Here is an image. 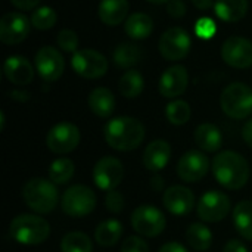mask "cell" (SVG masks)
Instances as JSON below:
<instances>
[{"label":"cell","mask_w":252,"mask_h":252,"mask_svg":"<svg viewBox=\"0 0 252 252\" xmlns=\"http://www.w3.org/2000/svg\"><path fill=\"white\" fill-rule=\"evenodd\" d=\"M213 174L220 186L229 190H238L250 180V164L241 154L223 151L213 159Z\"/></svg>","instance_id":"2"},{"label":"cell","mask_w":252,"mask_h":252,"mask_svg":"<svg viewBox=\"0 0 252 252\" xmlns=\"http://www.w3.org/2000/svg\"><path fill=\"white\" fill-rule=\"evenodd\" d=\"M242 137H244L245 143H247L250 148H252V118L245 123V126H244V128H242Z\"/></svg>","instance_id":"44"},{"label":"cell","mask_w":252,"mask_h":252,"mask_svg":"<svg viewBox=\"0 0 252 252\" xmlns=\"http://www.w3.org/2000/svg\"><path fill=\"white\" fill-rule=\"evenodd\" d=\"M159 252H189L186 247H183L179 242H167L161 247Z\"/></svg>","instance_id":"43"},{"label":"cell","mask_w":252,"mask_h":252,"mask_svg":"<svg viewBox=\"0 0 252 252\" xmlns=\"http://www.w3.org/2000/svg\"><path fill=\"white\" fill-rule=\"evenodd\" d=\"M22 199L25 205L37 214L53 211L59 201L56 185L52 180L32 177L22 186Z\"/></svg>","instance_id":"3"},{"label":"cell","mask_w":252,"mask_h":252,"mask_svg":"<svg viewBox=\"0 0 252 252\" xmlns=\"http://www.w3.org/2000/svg\"><path fill=\"white\" fill-rule=\"evenodd\" d=\"M171 158V146L165 140L151 142L143 152V165L152 173H159L164 170Z\"/></svg>","instance_id":"20"},{"label":"cell","mask_w":252,"mask_h":252,"mask_svg":"<svg viewBox=\"0 0 252 252\" xmlns=\"http://www.w3.org/2000/svg\"><path fill=\"white\" fill-rule=\"evenodd\" d=\"M223 252H248V248L245 247L244 242L238 241V239H230L227 241V244L224 245Z\"/></svg>","instance_id":"40"},{"label":"cell","mask_w":252,"mask_h":252,"mask_svg":"<svg viewBox=\"0 0 252 252\" xmlns=\"http://www.w3.org/2000/svg\"><path fill=\"white\" fill-rule=\"evenodd\" d=\"M192 3L199 10H208L214 6L216 1H213V0H192Z\"/></svg>","instance_id":"45"},{"label":"cell","mask_w":252,"mask_h":252,"mask_svg":"<svg viewBox=\"0 0 252 252\" xmlns=\"http://www.w3.org/2000/svg\"><path fill=\"white\" fill-rule=\"evenodd\" d=\"M131 226L133 229L145 238H155L161 235L167 226V220L164 213L149 204L137 207L131 214Z\"/></svg>","instance_id":"7"},{"label":"cell","mask_w":252,"mask_h":252,"mask_svg":"<svg viewBox=\"0 0 252 252\" xmlns=\"http://www.w3.org/2000/svg\"><path fill=\"white\" fill-rule=\"evenodd\" d=\"M195 142L205 152H217L223 146V134L217 126L204 123L195 130Z\"/></svg>","instance_id":"23"},{"label":"cell","mask_w":252,"mask_h":252,"mask_svg":"<svg viewBox=\"0 0 252 252\" xmlns=\"http://www.w3.org/2000/svg\"><path fill=\"white\" fill-rule=\"evenodd\" d=\"M190 106L185 100H173L165 108V117L173 126H185L190 120Z\"/></svg>","instance_id":"33"},{"label":"cell","mask_w":252,"mask_h":252,"mask_svg":"<svg viewBox=\"0 0 252 252\" xmlns=\"http://www.w3.org/2000/svg\"><path fill=\"white\" fill-rule=\"evenodd\" d=\"M72 69L83 78L93 80L100 78L108 72V61L106 58L93 49H81L72 55L71 59Z\"/></svg>","instance_id":"10"},{"label":"cell","mask_w":252,"mask_h":252,"mask_svg":"<svg viewBox=\"0 0 252 252\" xmlns=\"http://www.w3.org/2000/svg\"><path fill=\"white\" fill-rule=\"evenodd\" d=\"M217 32V25L216 22L208 18V16H204V18H199L195 24V34L202 38V40H210L216 35Z\"/></svg>","instance_id":"36"},{"label":"cell","mask_w":252,"mask_h":252,"mask_svg":"<svg viewBox=\"0 0 252 252\" xmlns=\"http://www.w3.org/2000/svg\"><path fill=\"white\" fill-rule=\"evenodd\" d=\"M189 84V72L183 65H173L164 71L159 78V93L167 99H174L183 94Z\"/></svg>","instance_id":"18"},{"label":"cell","mask_w":252,"mask_h":252,"mask_svg":"<svg viewBox=\"0 0 252 252\" xmlns=\"http://www.w3.org/2000/svg\"><path fill=\"white\" fill-rule=\"evenodd\" d=\"M233 224L244 239L252 242V201H241L235 207Z\"/></svg>","instance_id":"27"},{"label":"cell","mask_w":252,"mask_h":252,"mask_svg":"<svg viewBox=\"0 0 252 252\" xmlns=\"http://www.w3.org/2000/svg\"><path fill=\"white\" fill-rule=\"evenodd\" d=\"M31 19L21 12H9L0 21V40L7 44L22 43L31 31Z\"/></svg>","instance_id":"14"},{"label":"cell","mask_w":252,"mask_h":252,"mask_svg":"<svg viewBox=\"0 0 252 252\" xmlns=\"http://www.w3.org/2000/svg\"><path fill=\"white\" fill-rule=\"evenodd\" d=\"M10 236L21 245H40L50 235V224L35 214H19L10 221Z\"/></svg>","instance_id":"4"},{"label":"cell","mask_w":252,"mask_h":252,"mask_svg":"<svg viewBox=\"0 0 252 252\" xmlns=\"http://www.w3.org/2000/svg\"><path fill=\"white\" fill-rule=\"evenodd\" d=\"M190 44L192 41L188 31L180 27H173L161 35L158 47L167 61H180L188 56Z\"/></svg>","instance_id":"12"},{"label":"cell","mask_w":252,"mask_h":252,"mask_svg":"<svg viewBox=\"0 0 252 252\" xmlns=\"http://www.w3.org/2000/svg\"><path fill=\"white\" fill-rule=\"evenodd\" d=\"M223 112L233 120H244L252 114V89L244 83H230L220 96Z\"/></svg>","instance_id":"5"},{"label":"cell","mask_w":252,"mask_h":252,"mask_svg":"<svg viewBox=\"0 0 252 252\" xmlns=\"http://www.w3.org/2000/svg\"><path fill=\"white\" fill-rule=\"evenodd\" d=\"M89 108L90 111L100 117L108 118L115 111V96L106 87H97L90 92L89 94Z\"/></svg>","instance_id":"22"},{"label":"cell","mask_w":252,"mask_h":252,"mask_svg":"<svg viewBox=\"0 0 252 252\" xmlns=\"http://www.w3.org/2000/svg\"><path fill=\"white\" fill-rule=\"evenodd\" d=\"M103 137L115 151H134L145 139V126L133 117H117L108 121L103 127Z\"/></svg>","instance_id":"1"},{"label":"cell","mask_w":252,"mask_h":252,"mask_svg":"<svg viewBox=\"0 0 252 252\" xmlns=\"http://www.w3.org/2000/svg\"><path fill=\"white\" fill-rule=\"evenodd\" d=\"M124 205H126V201H124V196L120 192L111 190V192L106 193V196H105V208L109 213L120 214L124 210Z\"/></svg>","instance_id":"37"},{"label":"cell","mask_w":252,"mask_h":252,"mask_svg":"<svg viewBox=\"0 0 252 252\" xmlns=\"http://www.w3.org/2000/svg\"><path fill=\"white\" fill-rule=\"evenodd\" d=\"M230 208V198L226 193L220 190H208L199 198L196 213L198 217L205 223H219L227 217Z\"/></svg>","instance_id":"9"},{"label":"cell","mask_w":252,"mask_h":252,"mask_svg":"<svg viewBox=\"0 0 252 252\" xmlns=\"http://www.w3.org/2000/svg\"><path fill=\"white\" fill-rule=\"evenodd\" d=\"M121 252H149V245L139 236H128L121 245Z\"/></svg>","instance_id":"38"},{"label":"cell","mask_w":252,"mask_h":252,"mask_svg":"<svg viewBox=\"0 0 252 252\" xmlns=\"http://www.w3.org/2000/svg\"><path fill=\"white\" fill-rule=\"evenodd\" d=\"M123 236V224L118 220H105L94 230V241L100 247H114Z\"/></svg>","instance_id":"26"},{"label":"cell","mask_w":252,"mask_h":252,"mask_svg":"<svg viewBox=\"0 0 252 252\" xmlns=\"http://www.w3.org/2000/svg\"><path fill=\"white\" fill-rule=\"evenodd\" d=\"M151 189L154 192H164V188H165V180L161 174L155 173L152 177H151Z\"/></svg>","instance_id":"42"},{"label":"cell","mask_w":252,"mask_h":252,"mask_svg":"<svg viewBox=\"0 0 252 252\" xmlns=\"http://www.w3.org/2000/svg\"><path fill=\"white\" fill-rule=\"evenodd\" d=\"M143 56V50L134 44V43H121L120 46L115 47L114 50V62L117 66L123 68V69H128L133 68L134 65H137L142 61Z\"/></svg>","instance_id":"28"},{"label":"cell","mask_w":252,"mask_h":252,"mask_svg":"<svg viewBox=\"0 0 252 252\" xmlns=\"http://www.w3.org/2000/svg\"><path fill=\"white\" fill-rule=\"evenodd\" d=\"M223 61L233 68L245 69L252 65V41L245 37L232 35L221 46Z\"/></svg>","instance_id":"13"},{"label":"cell","mask_w":252,"mask_h":252,"mask_svg":"<svg viewBox=\"0 0 252 252\" xmlns=\"http://www.w3.org/2000/svg\"><path fill=\"white\" fill-rule=\"evenodd\" d=\"M143 87H145L143 75L136 69H128L121 75L118 81V92L127 99L137 97L143 92Z\"/></svg>","instance_id":"30"},{"label":"cell","mask_w":252,"mask_h":252,"mask_svg":"<svg viewBox=\"0 0 252 252\" xmlns=\"http://www.w3.org/2000/svg\"><path fill=\"white\" fill-rule=\"evenodd\" d=\"M80 139H81L80 128L72 123L62 121L49 130L46 136V145L50 152L58 155H65L72 152L78 146Z\"/></svg>","instance_id":"8"},{"label":"cell","mask_w":252,"mask_h":252,"mask_svg":"<svg viewBox=\"0 0 252 252\" xmlns=\"http://www.w3.org/2000/svg\"><path fill=\"white\" fill-rule=\"evenodd\" d=\"M167 12L173 18H182L186 15V6L182 0H170L167 3Z\"/></svg>","instance_id":"39"},{"label":"cell","mask_w":252,"mask_h":252,"mask_svg":"<svg viewBox=\"0 0 252 252\" xmlns=\"http://www.w3.org/2000/svg\"><path fill=\"white\" fill-rule=\"evenodd\" d=\"M210 171V159L201 151H188L177 164V174L186 183H196Z\"/></svg>","instance_id":"15"},{"label":"cell","mask_w":252,"mask_h":252,"mask_svg":"<svg viewBox=\"0 0 252 252\" xmlns=\"http://www.w3.org/2000/svg\"><path fill=\"white\" fill-rule=\"evenodd\" d=\"M124 177V165L115 157H103L93 167V182L100 190H115Z\"/></svg>","instance_id":"11"},{"label":"cell","mask_w":252,"mask_h":252,"mask_svg":"<svg viewBox=\"0 0 252 252\" xmlns=\"http://www.w3.org/2000/svg\"><path fill=\"white\" fill-rule=\"evenodd\" d=\"M124 30H126V32H127V35L130 38L143 40V38H148L152 34L154 21H152V18L149 15L142 13V12H136V13H131L126 19Z\"/></svg>","instance_id":"25"},{"label":"cell","mask_w":252,"mask_h":252,"mask_svg":"<svg viewBox=\"0 0 252 252\" xmlns=\"http://www.w3.org/2000/svg\"><path fill=\"white\" fill-rule=\"evenodd\" d=\"M10 3L19 10H31L40 3V0H10Z\"/></svg>","instance_id":"41"},{"label":"cell","mask_w":252,"mask_h":252,"mask_svg":"<svg viewBox=\"0 0 252 252\" xmlns=\"http://www.w3.org/2000/svg\"><path fill=\"white\" fill-rule=\"evenodd\" d=\"M186 241L195 251H208L213 245V233L202 223H192L186 230Z\"/></svg>","instance_id":"29"},{"label":"cell","mask_w":252,"mask_h":252,"mask_svg":"<svg viewBox=\"0 0 252 252\" xmlns=\"http://www.w3.org/2000/svg\"><path fill=\"white\" fill-rule=\"evenodd\" d=\"M4 77L16 86H27L34 78V68L24 56H9L3 65Z\"/></svg>","instance_id":"19"},{"label":"cell","mask_w":252,"mask_h":252,"mask_svg":"<svg viewBox=\"0 0 252 252\" xmlns=\"http://www.w3.org/2000/svg\"><path fill=\"white\" fill-rule=\"evenodd\" d=\"M162 204L168 213L177 217L188 216L195 207V196L193 192L186 186H171L162 195Z\"/></svg>","instance_id":"17"},{"label":"cell","mask_w":252,"mask_h":252,"mask_svg":"<svg viewBox=\"0 0 252 252\" xmlns=\"http://www.w3.org/2000/svg\"><path fill=\"white\" fill-rule=\"evenodd\" d=\"M10 97L15 99V100H18V102H27V100L30 99V94H28V92L13 90V92L10 93Z\"/></svg>","instance_id":"46"},{"label":"cell","mask_w":252,"mask_h":252,"mask_svg":"<svg viewBox=\"0 0 252 252\" xmlns=\"http://www.w3.org/2000/svg\"><path fill=\"white\" fill-rule=\"evenodd\" d=\"M56 43L59 46V49H62L63 52H77V47H78V35L75 34V31L72 30H61L58 32V37H56Z\"/></svg>","instance_id":"35"},{"label":"cell","mask_w":252,"mask_h":252,"mask_svg":"<svg viewBox=\"0 0 252 252\" xmlns=\"http://www.w3.org/2000/svg\"><path fill=\"white\" fill-rule=\"evenodd\" d=\"M35 69L44 81H56L65 69L61 52L52 46H43L35 53Z\"/></svg>","instance_id":"16"},{"label":"cell","mask_w":252,"mask_h":252,"mask_svg":"<svg viewBox=\"0 0 252 252\" xmlns=\"http://www.w3.org/2000/svg\"><path fill=\"white\" fill-rule=\"evenodd\" d=\"M75 165L69 158H58L49 167V180L55 185H66L74 176Z\"/></svg>","instance_id":"31"},{"label":"cell","mask_w":252,"mask_h":252,"mask_svg":"<svg viewBox=\"0 0 252 252\" xmlns=\"http://www.w3.org/2000/svg\"><path fill=\"white\" fill-rule=\"evenodd\" d=\"M146 1H149L152 4H162V3H168L170 0H146Z\"/></svg>","instance_id":"47"},{"label":"cell","mask_w":252,"mask_h":252,"mask_svg":"<svg viewBox=\"0 0 252 252\" xmlns=\"http://www.w3.org/2000/svg\"><path fill=\"white\" fill-rule=\"evenodd\" d=\"M30 19H31V24L34 28L44 31V30H50L56 24L58 15L50 6H43V7L35 9Z\"/></svg>","instance_id":"34"},{"label":"cell","mask_w":252,"mask_h":252,"mask_svg":"<svg viewBox=\"0 0 252 252\" xmlns=\"http://www.w3.org/2000/svg\"><path fill=\"white\" fill-rule=\"evenodd\" d=\"M93 244L90 238L83 232H71L61 241L62 252H92Z\"/></svg>","instance_id":"32"},{"label":"cell","mask_w":252,"mask_h":252,"mask_svg":"<svg viewBox=\"0 0 252 252\" xmlns=\"http://www.w3.org/2000/svg\"><path fill=\"white\" fill-rule=\"evenodd\" d=\"M128 10V0H102L99 4V18L105 25L115 27L127 19Z\"/></svg>","instance_id":"21"},{"label":"cell","mask_w":252,"mask_h":252,"mask_svg":"<svg viewBox=\"0 0 252 252\" xmlns=\"http://www.w3.org/2000/svg\"><path fill=\"white\" fill-rule=\"evenodd\" d=\"M214 12L224 22H238L248 12V0H216Z\"/></svg>","instance_id":"24"},{"label":"cell","mask_w":252,"mask_h":252,"mask_svg":"<svg viewBox=\"0 0 252 252\" xmlns=\"http://www.w3.org/2000/svg\"><path fill=\"white\" fill-rule=\"evenodd\" d=\"M61 207L66 216L72 219H81L94 211L96 195L89 186L74 185L63 192L61 198Z\"/></svg>","instance_id":"6"}]
</instances>
